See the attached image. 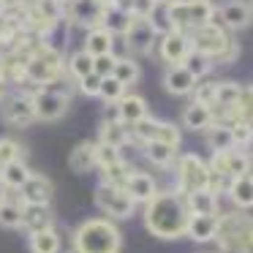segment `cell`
<instances>
[{"label":"cell","instance_id":"cell-34","mask_svg":"<svg viewBox=\"0 0 253 253\" xmlns=\"http://www.w3.org/2000/svg\"><path fill=\"white\" fill-rule=\"evenodd\" d=\"M147 144V158L153 161L155 166H166V164H171V158H174V147H169V144H164V142H144Z\"/></svg>","mask_w":253,"mask_h":253},{"label":"cell","instance_id":"cell-24","mask_svg":"<svg viewBox=\"0 0 253 253\" xmlns=\"http://www.w3.org/2000/svg\"><path fill=\"white\" fill-rule=\"evenodd\" d=\"M117 106H120V120L126 123V126H133L136 120L147 117V104H144V98H139V95H123V98L117 101Z\"/></svg>","mask_w":253,"mask_h":253},{"label":"cell","instance_id":"cell-33","mask_svg":"<svg viewBox=\"0 0 253 253\" xmlns=\"http://www.w3.org/2000/svg\"><path fill=\"white\" fill-rule=\"evenodd\" d=\"M245 171H251V158H248V153L229 150V153H226V174L240 177V174H245Z\"/></svg>","mask_w":253,"mask_h":253},{"label":"cell","instance_id":"cell-20","mask_svg":"<svg viewBox=\"0 0 253 253\" xmlns=\"http://www.w3.org/2000/svg\"><path fill=\"white\" fill-rule=\"evenodd\" d=\"M185 207L191 215H215L218 210V199L210 188H202V191H191L185 193Z\"/></svg>","mask_w":253,"mask_h":253},{"label":"cell","instance_id":"cell-16","mask_svg":"<svg viewBox=\"0 0 253 253\" xmlns=\"http://www.w3.org/2000/svg\"><path fill=\"white\" fill-rule=\"evenodd\" d=\"M104 3L101 0H71V17L77 19L79 25H101V17H104Z\"/></svg>","mask_w":253,"mask_h":253},{"label":"cell","instance_id":"cell-40","mask_svg":"<svg viewBox=\"0 0 253 253\" xmlns=\"http://www.w3.org/2000/svg\"><path fill=\"white\" fill-rule=\"evenodd\" d=\"M123 93H126V84H120L115 77H104L101 79V90H98V95H104L106 101H120L123 98Z\"/></svg>","mask_w":253,"mask_h":253},{"label":"cell","instance_id":"cell-32","mask_svg":"<svg viewBox=\"0 0 253 253\" xmlns=\"http://www.w3.org/2000/svg\"><path fill=\"white\" fill-rule=\"evenodd\" d=\"M237 98H240V84L234 82H218L215 87V104L220 109H229V106H237Z\"/></svg>","mask_w":253,"mask_h":253},{"label":"cell","instance_id":"cell-3","mask_svg":"<svg viewBox=\"0 0 253 253\" xmlns=\"http://www.w3.org/2000/svg\"><path fill=\"white\" fill-rule=\"evenodd\" d=\"M77 253H117L120 251V231L109 220H87L74 237Z\"/></svg>","mask_w":253,"mask_h":253},{"label":"cell","instance_id":"cell-5","mask_svg":"<svg viewBox=\"0 0 253 253\" xmlns=\"http://www.w3.org/2000/svg\"><path fill=\"white\" fill-rule=\"evenodd\" d=\"M215 8L210 0H171L169 3V19L171 28L182 30V33H191V30L202 28L212 19Z\"/></svg>","mask_w":253,"mask_h":253},{"label":"cell","instance_id":"cell-49","mask_svg":"<svg viewBox=\"0 0 253 253\" xmlns=\"http://www.w3.org/2000/svg\"><path fill=\"white\" fill-rule=\"evenodd\" d=\"M104 123H123V120H120V106H117V101L106 104V109H104Z\"/></svg>","mask_w":253,"mask_h":253},{"label":"cell","instance_id":"cell-21","mask_svg":"<svg viewBox=\"0 0 253 253\" xmlns=\"http://www.w3.org/2000/svg\"><path fill=\"white\" fill-rule=\"evenodd\" d=\"M133 14L128 11L126 6H106L104 8V17H101V25H104L106 33H126L128 25H131Z\"/></svg>","mask_w":253,"mask_h":253},{"label":"cell","instance_id":"cell-52","mask_svg":"<svg viewBox=\"0 0 253 253\" xmlns=\"http://www.w3.org/2000/svg\"><path fill=\"white\" fill-rule=\"evenodd\" d=\"M158 3H171V0H158Z\"/></svg>","mask_w":253,"mask_h":253},{"label":"cell","instance_id":"cell-48","mask_svg":"<svg viewBox=\"0 0 253 253\" xmlns=\"http://www.w3.org/2000/svg\"><path fill=\"white\" fill-rule=\"evenodd\" d=\"M79 87H82L84 95H98V90H101V77H98L95 71H90L87 77L79 79Z\"/></svg>","mask_w":253,"mask_h":253},{"label":"cell","instance_id":"cell-2","mask_svg":"<svg viewBox=\"0 0 253 253\" xmlns=\"http://www.w3.org/2000/svg\"><path fill=\"white\" fill-rule=\"evenodd\" d=\"M188 39H191V49L202 52L210 60L229 63V60H234V55H237L234 41H231L229 36L223 33V28H220L218 22H212V19H210L207 25H202V28L191 30Z\"/></svg>","mask_w":253,"mask_h":253},{"label":"cell","instance_id":"cell-35","mask_svg":"<svg viewBox=\"0 0 253 253\" xmlns=\"http://www.w3.org/2000/svg\"><path fill=\"white\" fill-rule=\"evenodd\" d=\"M128 174H131V171H128V166L123 164V161H117V164H112V166H104V182L112 188H123L128 180Z\"/></svg>","mask_w":253,"mask_h":253},{"label":"cell","instance_id":"cell-8","mask_svg":"<svg viewBox=\"0 0 253 253\" xmlns=\"http://www.w3.org/2000/svg\"><path fill=\"white\" fill-rule=\"evenodd\" d=\"M95 204H98L104 212L115 215V218H128V215L133 212V199L128 196L123 188H112V185H101L98 191H95Z\"/></svg>","mask_w":253,"mask_h":253},{"label":"cell","instance_id":"cell-4","mask_svg":"<svg viewBox=\"0 0 253 253\" xmlns=\"http://www.w3.org/2000/svg\"><path fill=\"white\" fill-rule=\"evenodd\" d=\"M226 253H251V218L240 212L223 215L215 223V237Z\"/></svg>","mask_w":253,"mask_h":253},{"label":"cell","instance_id":"cell-38","mask_svg":"<svg viewBox=\"0 0 253 253\" xmlns=\"http://www.w3.org/2000/svg\"><path fill=\"white\" fill-rule=\"evenodd\" d=\"M68 71H71L77 79L87 77V74L93 71V57H90L87 52H77V55L68 60Z\"/></svg>","mask_w":253,"mask_h":253},{"label":"cell","instance_id":"cell-14","mask_svg":"<svg viewBox=\"0 0 253 253\" xmlns=\"http://www.w3.org/2000/svg\"><path fill=\"white\" fill-rule=\"evenodd\" d=\"M22 202L25 204H49V196H52V182L46 177H39V174H30L28 180L22 182Z\"/></svg>","mask_w":253,"mask_h":253},{"label":"cell","instance_id":"cell-51","mask_svg":"<svg viewBox=\"0 0 253 253\" xmlns=\"http://www.w3.org/2000/svg\"><path fill=\"white\" fill-rule=\"evenodd\" d=\"M0 93H3V77H0Z\"/></svg>","mask_w":253,"mask_h":253},{"label":"cell","instance_id":"cell-17","mask_svg":"<svg viewBox=\"0 0 253 253\" xmlns=\"http://www.w3.org/2000/svg\"><path fill=\"white\" fill-rule=\"evenodd\" d=\"M22 226L30 231V234L44 231V229H52L49 204H25L22 207Z\"/></svg>","mask_w":253,"mask_h":253},{"label":"cell","instance_id":"cell-46","mask_svg":"<svg viewBox=\"0 0 253 253\" xmlns=\"http://www.w3.org/2000/svg\"><path fill=\"white\" fill-rule=\"evenodd\" d=\"M11 161H19V144L14 139H0V169Z\"/></svg>","mask_w":253,"mask_h":253},{"label":"cell","instance_id":"cell-42","mask_svg":"<svg viewBox=\"0 0 253 253\" xmlns=\"http://www.w3.org/2000/svg\"><path fill=\"white\" fill-rule=\"evenodd\" d=\"M120 161V150L117 147H109V144H95V166H112Z\"/></svg>","mask_w":253,"mask_h":253},{"label":"cell","instance_id":"cell-25","mask_svg":"<svg viewBox=\"0 0 253 253\" xmlns=\"http://www.w3.org/2000/svg\"><path fill=\"white\" fill-rule=\"evenodd\" d=\"M84 52L90 57H98V55H106L112 52V33H106L104 28H95L87 33V41H84Z\"/></svg>","mask_w":253,"mask_h":253},{"label":"cell","instance_id":"cell-7","mask_svg":"<svg viewBox=\"0 0 253 253\" xmlns=\"http://www.w3.org/2000/svg\"><path fill=\"white\" fill-rule=\"evenodd\" d=\"M177 185L180 193H191V191H202L210 185V166L204 164L199 155H182L177 164Z\"/></svg>","mask_w":253,"mask_h":253},{"label":"cell","instance_id":"cell-15","mask_svg":"<svg viewBox=\"0 0 253 253\" xmlns=\"http://www.w3.org/2000/svg\"><path fill=\"white\" fill-rule=\"evenodd\" d=\"M164 84H166V90L174 93V95H188L196 87V77L180 63V66H169V71H166V77H164Z\"/></svg>","mask_w":253,"mask_h":253},{"label":"cell","instance_id":"cell-10","mask_svg":"<svg viewBox=\"0 0 253 253\" xmlns=\"http://www.w3.org/2000/svg\"><path fill=\"white\" fill-rule=\"evenodd\" d=\"M188 52H191V39H188V33H182V30H171V33H166L164 41H161V57H164L166 63H171V66H180Z\"/></svg>","mask_w":253,"mask_h":253},{"label":"cell","instance_id":"cell-13","mask_svg":"<svg viewBox=\"0 0 253 253\" xmlns=\"http://www.w3.org/2000/svg\"><path fill=\"white\" fill-rule=\"evenodd\" d=\"M215 17H220L226 28H245L251 22V3L248 0H229V3H223L220 11H215Z\"/></svg>","mask_w":253,"mask_h":253},{"label":"cell","instance_id":"cell-29","mask_svg":"<svg viewBox=\"0 0 253 253\" xmlns=\"http://www.w3.org/2000/svg\"><path fill=\"white\" fill-rule=\"evenodd\" d=\"M30 177V171H28V166L22 164V161H11V164H6L3 166V185L6 188H22V182Z\"/></svg>","mask_w":253,"mask_h":253},{"label":"cell","instance_id":"cell-50","mask_svg":"<svg viewBox=\"0 0 253 253\" xmlns=\"http://www.w3.org/2000/svg\"><path fill=\"white\" fill-rule=\"evenodd\" d=\"M6 202V185H3V180H0V204Z\"/></svg>","mask_w":253,"mask_h":253},{"label":"cell","instance_id":"cell-18","mask_svg":"<svg viewBox=\"0 0 253 253\" xmlns=\"http://www.w3.org/2000/svg\"><path fill=\"white\" fill-rule=\"evenodd\" d=\"M3 117H6L11 126H19V128H25L30 120L36 117V112H33V101L30 98H25V95H17V98H11L6 106H3Z\"/></svg>","mask_w":253,"mask_h":253},{"label":"cell","instance_id":"cell-11","mask_svg":"<svg viewBox=\"0 0 253 253\" xmlns=\"http://www.w3.org/2000/svg\"><path fill=\"white\" fill-rule=\"evenodd\" d=\"M126 36H128V46H131L133 52H150L153 49L155 30H153V25H150L147 17H133L131 25H128V30H126Z\"/></svg>","mask_w":253,"mask_h":253},{"label":"cell","instance_id":"cell-36","mask_svg":"<svg viewBox=\"0 0 253 253\" xmlns=\"http://www.w3.org/2000/svg\"><path fill=\"white\" fill-rule=\"evenodd\" d=\"M182 66H185V68H188V71H191L196 79H202L204 74L210 71V57H204L202 52L191 49V52L185 55V60H182Z\"/></svg>","mask_w":253,"mask_h":253},{"label":"cell","instance_id":"cell-45","mask_svg":"<svg viewBox=\"0 0 253 253\" xmlns=\"http://www.w3.org/2000/svg\"><path fill=\"white\" fill-rule=\"evenodd\" d=\"M215 87H218V82L196 84V87L191 90V93H193V98H196V104H204V106H212V104H215Z\"/></svg>","mask_w":253,"mask_h":253},{"label":"cell","instance_id":"cell-28","mask_svg":"<svg viewBox=\"0 0 253 253\" xmlns=\"http://www.w3.org/2000/svg\"><path fill=\"white\" fill-rule=\"evenodd\" d=\"M30 248H33V253H57L60 251V237L52 229L36 231L33 240H30Z\"/></svg>","mask_w":253,"mask_h":253},{"label":"cell","instance_id":"cell-1","mask_svg":"<svg viewBox=\"0 0 253 253\" xmlns=\"http://www.w3.org/2000/svg\"><path fill=\"white\" fill-rule=\"evenodd\" d=\"M147 229L155 237L164 240H174V237L185 234V223H188V207L185 199L180 193H155L147 204Z\"/></svg>","mask_w":253,"mask_h":253},{"label":"cell","instance_id":"cell-30","mask_svg":"<svg viewBox=\"0 0 253 253\" xmlns=\"http://www.w3.org/2000/svg\"><path fill=\"white\" fill-rule=\"evenodd\" d=\"M150 25H153V30L155 33H171V19H169V3H158L155 0V6H153V11H150Z\"/></svg>","mask_w":253,"mask_h":253},{"label":"cell","instance_id":"cell-6","mask_svg":"<svg viewBox=\"0 0 253 253\" xmlns=\"http://www.w3.org/2000/svg\"><path fill=\"white\" fill-rule=\"evenodd\" d=\"M60 66H63L60 55H57L55 49H49V46H44V49H39L36 55L28 57L22 77L30 79V82H36V84H52L55 77L60 74Z\"/></svg>","mask_w":253,"mask_h":253},{"label":"cell","instance_id":"cell-39","mask_svg":"<svg viewBox=\"0 0 253 253\" xmlns=\"http://www.w3.org/2000/svg\"><path fill=\"white\" fill-rule=\"evenodd\" d=\"M207 142H210V147L212 150H231V133H229V128L226 126H215V128H210V136H207Z\"/></svg>","mask_w":253,"mask_h":253},{"label":"cell","instance_id":"cell-31","mask_svg":"<svg viewBox=\"0 0 253 253\" xmlns=\"http://www.w3.org/2000/svg\"><path fill=\"white\" fill-rule=\"evenodd\" d=\"M112 77H115L120 84H126V87H128V84H133V82H136V77H139V66L131 60V57H117Z\"/></svg>","mask_w":253,"mask_h":253},{"label":"cell","instance_id":"cell-26","mask_svg":"<svg viewBox=\"0 0 253 253\" xmlns=\"http://www.w3.org/2000/svg\"><path fill=\"white\" fill-rule=\"evenodd\" d=\"M68 164H71L74 171H90L95 166V144H90V142L79 144V147L71 153Z\"/></svg>","mask_w":253,"mask_h":253},{"label":"cell","instance_id":"cell-47","mask_svg":"<svg viewBox=\"0 0 253 253\" xmlns=\"http://www.w3.org/2000/svg\"><path fill=\"white\" fill-rule=\"evenodd\" d=\"M229 133H231V142L234 144H248L253 136L251 123H234V126H229Z\"/></svg>","mask_w":253,"mask_h":253},{"label":"cell","instance_id":"cell-43","mask_svg":"<svg viewBox=\"0 0 253 253\" xmlns=\"http://www.w3.org/2000/svg\"><path fill=\"white\" fill-rule=\"evenodd\" d=\"M155 128H158V123H155L153 117H142V120L133 123V136L142 139V142H153V139H155Z\"/></svg>","mask_w":253,"mask_h":253},{"label":"cell","instance_id":"cell-12","mask_svg":"<svg viewBox=\"0 0 253 253\" xmlns=\"http://www.w3.org/2000/svg\"><path fill=\"white\" fill-rule=\"evenodd\" d=\"M123 191H126L133 202H150V199L158 193L155 191V180L150 174H144V171H131L126 185H123Z\"/></svg>","mask_w":253,"mask_h":253},{"label":"cell","instance_id":"cell-9","mask_svg":"<svg viewBox=\"0 0 253 253\" xmlns=\"http://www.w3.org/2000/svg\"><path fill=\"white\" fill-rule=\"evenodd\" d=\"M30 101H33V112L39 120H57L68 106V95L57 93V90H49V87L39 90Z\"/></svg>","mask_w":253,"mask_h":253},{"label":"cell","instance_id":"cell-27","mask_svg":"<svg viewBox=\"0 0 253 253\" xmlns=\"http://www.w3.org/2000/svg\"><path fill=\"white\" fill-rule=\"evenodd\" d=\"M126 142H128L126 123H104V128H101V144H109V147L120 150Z\"/></svg>","mask_w":253,"mask_h":253},{"label":"cell","instance_id":"cell-19","mask_svg":"<svg viewBox=\"0 0 253 253\" xmlns=\"http://www.w3.org/2000/svg\"><path fill=\"white\" fill-rule=\"evenodd\" d=\"M215 215H191L188 212V223H185V234L196 242H207L215 237Z\"/></svg>","mask_w":253,"mask_h":253},{"label":"cell","instance_id":"cell-44","mask_svg":"<svg viewBox=\"0 0 253 253\" xmlns=\"http://www.w3.org/2000/svg\"><path fill=\"white\" fill-rule=\"evenodd\" d=\"M115 63H117V57L112 55V52L98 55V57H93V71L98 74L101 79H104V77H112V71H115Z\"/></svg>","mask_w":253,"mask_h":253},{"label":"cell","instance_id":"cell-23","mask_svg":"<svg viewBox=\"0 0 253 253\" xmlns=\"http://www.w3.org/2000/svg\"><path fill=\"white\" fill-rule=\"evenodd\" d=\"M229 193H231V202H234L237 207L248 210L253 204V177L248 174V171L240 177H234L231 185H229Z\"/></svg>","mask_w":253,"mask_h":253},{"label":"cell","instance_id":"cell-37","mask_svg":"<svg viewBox=\"0 0 253 253\" xmlns=\"http://www.w3.org/2000/svg\"><path fill=\"white\" fill-rule=\"evenodd\" d=\"M0 223L8 226V229L22 226V207H19V204H11V202H3L0 204Z\"/></svg>","mask_w":253,"mask_h":253},{"label":"cell","instance_id":"cell-41","mask_svg":"<svg viewBox=\"0 0 253 253\" xmlns=\"http://www.w3.org/2000/svg\"><path fill=\"white\" fill-rule=\"evenodd\" d=\"M155 142L177 147V144H180V131H177V126H171V123H158V128H155Z\"/></svg>","mask_w":253,"mask_h":253},{"label":"cell","instance_id":"cell-22","mask_svg":"<svg viewBox=\"0 0 253 253\" xmlns=\"http://www.w3.org/2000/svg\"><path fill=\"white\" fill-rule=\"evenodd\" d=\"M182 123H185V128H191V131H207V128L212 126V106H204V104H196V101H193V104L182 112Z\"/></svg>","mask_w":253,"mask_h":253}]
</instances>
